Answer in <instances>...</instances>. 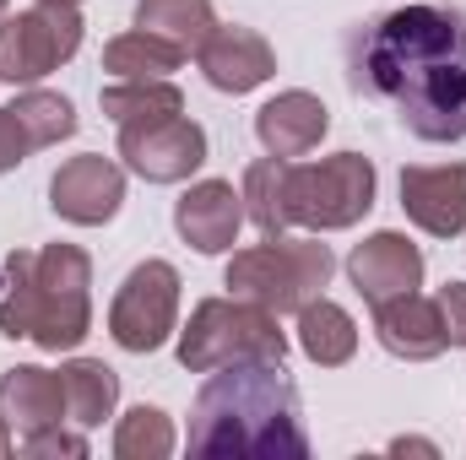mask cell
Listing matches in <instances>:
<instances>
[{"mask_svg":"<svg viewBox=\"0 0 466 460\" xmlns=\"http://www.w3.org/2000/svg\"><path fill=\"white\" fill-rule=\"evenodd\" d=\"M331 249L320 238H266L249 244L228 260V282L233 298H249L271 315H299L304 304H315L331 282Z\"/></svg>","mask_w":466,"mask_h":460,"instance_id":"4","label":"cell"},{"mask_svg":"<svg viewBox=\"0 0 466 460\" xmlns=\"http://www.w3.org/2000/svg\"><path fill=\"white\" fill-rule=\"evenodd\" d=\"M76 49H82V16H76V5L38 0V5H27V11H16V16L0 22V82L33 87L49 71H60Z\"/></svg>","mask_w":466,"mask_h":460,"instance_id":"7","label":"cell"},{"mask_svg":"<svg viewBox=\"0 0 466 460\" xmlns=\"http://www.w3.org/2000/svg\"><path fill=\"white\" fill-rule=\"evenodd\" d=\"M22 455H71L82 460L87 455V439L82 434H60V428H44V434H33V439H22Z\"/></svg>","mask_w":466,"mask_h":460,"instance_id":"27","label":"cell"},{"mask_svg":"<svg viewBox=\"0 0 466 460\" xmlns=\"http://www.w3.org/2000/svg\"><path fill=\"white\" fill-rule=\"evenodd\" d=\"M369 206H374V163L363 152L293 163V223L315 233H337L369 217Z\"/></svg>","mask_w":466,"mask_h":460,"instance_id":"6","label":"cell"},{"mask_svg":"<svg viewBox=\"0 0 466 460\" xmlns=\"http://www.w3.org/2000/svg\"><path fill=\"white\" fill-rule=\"evenodd\" d=\"M255 357H288V336L277 331V315L249 298H207L190 309V325L179 331V363L190 374H212L223 363Z\"/></svg>","mask_w":466,"mask_h":460,"instance_id":"5","label":"cell"},{"mask_svg":"<svg viewBox=\"0 0 466 460\" xmlns=\"http://www.w3.org/2000/svg\"><path fill=\"white\" fill-rule=\"evenodd\" d=\"M33 152V141L22 135V125H16V115L11 109H0V174H11L22 157Z\"/></svg>","mask_w":466,"mask_h":460,"instance_id":"28","label":"cell"},{"mask_svg":"<svg viewBox=\"0 0 466 460\" xmlns=\"http://www.w3.org/2000/svg\"><path fill=\"white\" fill-rule=\"evenodd\" d=\"M374 331L380 346L390 357H407V363H423V357H440L451 336H445V320H440V304L423 298V293H401L390 304L374 309Z\"/></svg>","mask_w":466,"mask_h":460,"instance_id":"16","label":"cell"},{"mask_svg":"<svg viewBox=\"0 0 466 460\" xmlns=\"http://www.w3.org/2000/svg\"><path fill=\"white\" fill-rule=\"evenodd\" d=\"M119 157L147 185H179L207 163V130L185 115L157 125H119Z\"/></svg>","mask_w":466,"mask_h":460,"instance_id":"9","label":"cell"},{"mask_svg":"<svg viewBox=\"0 0 466 460\" xmlns=\"http://www.w3.org/2000/svg\"><path fill=\"white\" fill-rule=\"evenodd\" d=\"M179 60H185V49L157 38V33H147V27H130V33L104 44V71L115 82H157V76L179 71Z\"/></svg>","mask_w":466,"mask_h":460,"instance_id":"20","label":"cell"},{"mask_svg":"<svg viewBox=\"0 0 466 460\" xmlns=\"http://www.w3.org/2000/svg\"><path fill=\"white\" fill-rule=\"evenodd\" d=\"M93 260L76 244H44L11 260V293L0 298V336L44 352L82 346L93 325Z\"/></svg>","mask_w":466,"mask_h":460,"instance_id":"3","label":"cell"},{"mask_svg":"<svg viewBox=\"0 0 466 460\" xmlns=\"http://www.w3.org/2000/svg\"><path fill=\"white\" fill-rule=\"evenodd\" d=\"M104 115L115 125H157V119L185 115V93L157 76V82H115L104 87Z\"/></svg>","mask_w":466,"mask_h":460,"instance_id":"23","label":"cell"},{"mask_svg":"<svg viewBox=\"0 0 466 460\" xmlns=\"http://www.w3.org/2000/svg\"><path fill=\"white\" fill-rule=\"evenodd\" d=\"M60 395H66V417L76 428H98L119 401V374L98 357H76L60 368Z\"/></svg>","mask_w":466,"mask_h":460,"instance_id":"19","label":"cell"},{"mask_svg":"<svg viewBox=\"0 0 466 460\" xmlns=\"http://www.w3.org/2000/svg\"><path fill=\"white\" fill-rule=\"evenodd\" d=\"M174 228L190 249L223 255V249H233V238L244 228V195L228 179H201L174 201Z\"/></svg>","mask_w":466,"mask_h":460,"instance_id":"14","label":"cell"},{"mask_svg":"<svg viewBox=\"0 0 466 460\" xmlns=\"http://www.w3.org/2000/svg\"><path fill=\"white\" fill-rule=\"evenodd\" d=\"M119 201H125V174H119V163L98 157V152L60 163L55 179H49V206H55L66 223H76V228L109 223L119 212Z\"/></svg>","mask_w":466,"mask_h":460,"instance_id":"10","label":"cell"},{"mask_svg":"<svg viewBox=\"0 0 466 460\" xmlns=\"http://www.w3.org/2000/svg\"><path fill=\"white\" fill-rule=\"evenodd\" d=\"M136 27H147V33H157V38H168V44H179L190 55V49L207 44L218 16H212V0H141Z\"/></svg>","mask_w":466,"mask_h":460,"instance_id":"22","label":"cell"},{"mask_svg":"<svg viewBox=\"0 0 466 460\" xmlns=\"http://www.w3.org/2000/svg\"><path fill=\"white\" fill-rule=\"evenodd\" d=\"M401 212L434 238L466 233V163L401 168Z\"/></svg>","mask_w":466,"mask_h":460,"instance_id":"13","label":"cell"},{"mask_svg":"<svg viewBox=\"0 0 466 460\" xmlns=\"http://www.w3.org/2000/svg\"><path fill=\"white\" fill-rule=\"evenodd\" d=\"M434 304H440V320H445L451 346H466V282H445Z\"/></svg>","mask_w":466,"mask_h":460,"instance_id":"26","label":"cell"},{"mask_svg":"<svg viewBox=\"0 0 466 460\" xmlns=\"http://www.w3.org/2000/svg\"><path fill=\"white\" fill-rule=\"evenodd\" d=\"M299 346H304L320 368H337V363H348L352 352H358V325H352V315L342 304H331V298L320 293L315 304L299 309Z\"/></svg>","mask_w":466,"mask_h":460,"instance_id":"21","label":"cell"},{"mask_svg":"<svg viewBox=\"0 0 466 460\" xmlns=\"http://www.w3.org/2000/svg\"><path fill=\"white\" fill-rule=\"evenodd\" d=\"M60 412H66V395H60V374L49 368H11L0 379V423L16 434V439H33L44 428H60Z\"/></svg>","mask_w":466,"mask_h":460,"instance_id":"17","label":"cell"},{"mask_svg":"<svg viewBox=\"0 0 466 460\" xmlns=\"http://www.w3.org/2000/svg\"><path fill=\"white\" fill-rule=\"evenodd\" d=\"M11 115H16V125H22V135L33 141V152H38V146H55V141H66V135L76 130V109H71V98H60V93H44V87L22 93V98L11 104Z\"/></svg>","mask_w":466,"mask_h":460,"instance_id":"24","label":"cell"},{"mask_svg":"<svg viewBox=\"0 0 466 460\" xmlns=\"http://www.w3.org/2000/svg\"><path fill=\"white\" fill-rule=\"evenodd\" d=\"M238 195H244V217L266 233V238H277V233L293 223V163H288V157H260V163H249Z\"/></svg>","mask_w":466,"mask_h":460,"instance_id":"18","label":"cell"},{"mask_svg":"<svg viewBox=\"0 0 466 460\" xmlns=\"http://www.w3.org/2000/svg\"><path fill=\"white\" fill-rule=\"evenodd\" d=\"M190 450L249 460L309 455V434H304L299 390L288 368L277 357L212 368V379L196 390V406H190Z\"/></svg>","mask_w":466,"mask_h":460,"instance_id":"2","label":"cell"},{"mask_svg":"<svg viewBox=\"0 0 466 460\" xmlns=\"http://www.w3.org/2000/svg\"><path fill=\"white\" fill-rule=\"evenodd\" d=\"M348 276L358 287V298L369 309L401 298V293H418L423 282V255L407 233H369L358 249L348 255Z\"/></svg>","mask_w":466,"mask_h":460,"instance_id":"11","label":"cell"},{"mask_svg":"<svg viewBox=\"0 0 466 460\" xmlns=\"http://www.w3.org/2000/svg\"><path fill=\"white\" fill-rule=\"evenodd\" d=\"M119 460H168L174 455V423L157 406H130L115 428Z\"/></svg>","mask_w":466,"mask_h":460,"instance_id":"25","label":"cell"},{"mask_svg":"<svg viewBox=\"0 0 466 460\" xmlns=\"http://www.w3.org/2000/svg\"><path fill=\"white\" fill-rule=\"evenodd\" d=\"M55 5H82V0H55Z\"/></svg>","mask_w":466,"mask_h":460,"instance_id":"31","label":"cell"},{"mask_svg":"<svg viewBox=\"0 0 466 460\" xmlns=\"http://www.w3.org/2000/svg\"><path fill=\"white\" fill-rule=\"evenodd\" d=\"M179 320V271L168 260H141L109 304V336L125 352H157Z\"/></svg>","mask_w":466,"mask_h":460,"instance_id":"8","label":"cell"},{"mask_svg":"<svg viewBox=\"0 0 466 460\" xmlns=\"http://www.w3.org/2000/svg\"><path fill=\"white\" fill-rule=\"evenodd\" d=\"M326 130H331L326 104H320L315 93H304V87L277 93V98L260 104V115H255V135H260V146H266L271 157H288V163L304 157V152H315Z\"/></svg>","mask_w":466,"mask_h":460,"instance_id":"15","label":"cell"},{"mask_svg":"<svg viewBox=\"0 0 466 460\" xmlns=\"http://www.w3.org/2000/svg\"><path fill=\"white\" fill-rule=\"evenodd\" d=\"M201 55V71H207V82L218 87V93H255L260 82H271L277 76V49L255 33V27H212L207 33V44L196 49Z\"/></svg>","mask_w":466,"mask_h":460,"instance_id":"12","label":"cell"},{"mask_svg":"<svg viewBox=\"0 0 466 460\" xmlns=\"http://www.w3.org/2000/svg\"><path fill=\"white\" fill-rule=\"evenodd\" d=\"M390 450H396V455H407V450H412V455H440L429 439H390Z\"/></svg>","mask_w":466,"mask_h":460,"instance_id":"29","label":"cell"},{"mask_svg":"<svg viewBox=\"0 0 466 460\" xmlns=\"http://www.w3.org/2000/svg\"><path fill=\"white\" fill-rule=\"evenodd\" d=\"M352 87L385 98L418 141L466 135V16L396 5L352 38Z\"/></svg>","mask_w":466,"mask_h":460,"instance_id":"1","label":"cell"},{"mask_svg":"<svg viewBox=\"0 0 466 460\" xmlns=\"http://www.w3.org/2000/svg\"><path fill=\"white\" fill-rule=\"evenodd\" d=\"M0 455H11V428L0 423Z\"/></svg>","mask_w":466,"mask_h":460,"instance_id":"30","label":"cell"},{"mask_svg":"<svg viewBox=\"0 0 466 460\" xmlns=\"http://www.w3.org/2000/svg\"><path fill=\"white\" fill-rule=\"evenodd\" d=\"M0 11H5V0H0Z\"/></svg>","mask_w":466,"mask_h":460,"instance_id":"32","label":"cell"}]
</instances>
